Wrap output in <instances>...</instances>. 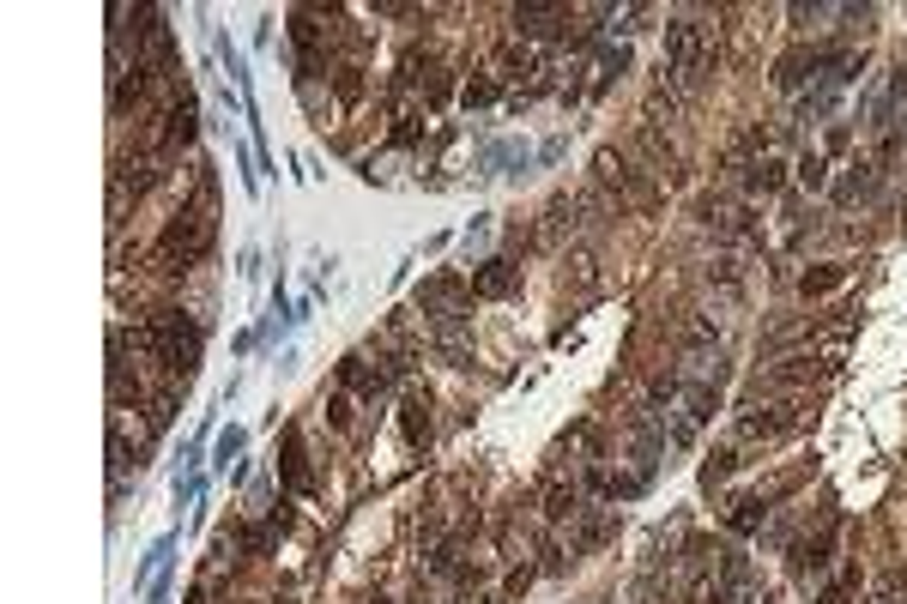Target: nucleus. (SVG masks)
Here are the masks:
<instances>
[{
  "label": "nucleus",
  "mask_w": 907,
  "mask_h": 604,
  "mask_svg": "<svg viewBox=\"0 0 907 604\" xmlns=\"http://www.w3.org/2000/svg\"><path fill=\"white\" fill-rule=\"evenodd\" d=\"M139 345H146L158 363H164L176 381H194L200 375V357H206V327L194 315H182V308H158V315L139 327Z\"/></svg>",
  "instance_id": "1"
},
{
  "label": "nucleus",
  "mask_w": 907,
  "mask_h": 604,
  "mask_svg": "<svg viewBox=\"0 0 907 604\" xmlns=\"http://www.w3.org/2000/svg\"><path fill=\"white\" fill-rule=\"evenodd\" d=\"M212 212H200V206H188V212H176V218L164 224V236H158V260H164V272H188L200 267L206 254H212Z\"/></svg>",
  "instance_id": "2"
},
{
  "label": "nucleus",
  "mask_w": 907,
  "mask_h": 604,
  "mask_svg": "<svg viewBox=\"0 0 907 604\" xmlns=\"http://www.w3.org/2000/svg\"><path fill=\"white\" fill-rule=\"evenodd\" d=\"M666 73L684 85H696L708 73V31L696 18H672L666 25Z\"/></svg>",
  "instance_id": "3"
},
{
  "label": "nucleus",
  "mask_w": 907,
  "mask_h": 604,
  "mask_svg": "<svg viewBox=\"0 0 907 604\" xmlns=\"http://www.w3.org/2000/svg\"><path fill=\"white\" fill-rule=\"evenodd\" d=\"M393 375H400V363H370V357H345V363H339V387L363 393L370 405L393 387Z\"/></svg>",
  "instance_id": "4"
},
{
  "label": "nucleus",
  "mask_w": 907,
  "mask_h": 604,
  "mask_svg": "<svg viewBox=\"0 0 907 604\" xmlns=\"http://www.w3.org/2000/svg\"><path fill=\"white\" fill-rule=\"evenodd\" d=\"M279 478H285L297 496H315V471H309V459H302V429L297 423H285V448H279Z\"/></svg>",
  "instance_id": "5"
},
{
  "label": "nucleus",
  "mask_w": 907,
  "mask_h": 604,
  "mask_svg": "<svg viewBox=\"0 0 907 604\" xmlns=\"http://www.w3.org/2000/svg\"><path fill=\"white\" fill-rule=\"evenodd\" d=\"M194 134H200V97H194V85H182V91H176V103H169L164 146H188Z\"/></svg>",
  "instance_id": "6"
},
{
  "label": "nucleus",
  "mask_w": 907,
  "mask_h": 604,
  "mask_svg": "<svg viewBox=\"0 0 907 604\" xmlns=\"http://www.w3.org/2000/svg\"><path fill=\"white\" fill-rule=\"evenodd\" d=\"M515 285H521V267H508V260H484V267L472 272V297H515Z\"/></svg>",
  "instance_id": "7"
},
{
  "label": "nucleus",
  "mask_w": 907,
  "mask_h": 604,
  "mask_svg": "<svg viewBox=\"0 0 907 604\" xmlns=\"http://www.w3.org/2000/svg\"><path fill=\"white\" fill-rule=\"evenodd\" d=\"M787 429H799L792 411H744V418H739V436L744 441H774V436H787Z\"/></svg>",
  "instance_id": "8"
},
{
  "label": "nucleus",
  "mask_w": 907,
  "mask_h": 604,
  "mask_svg": "<svg viewBox=\"0 0 907 604\" xmlns=\"http://www.w3.org/2000/svg\"><path fill=\"white\" fill-rule=\"evenodd\" d=\"M902 97H907V67H890L883 91L871 97V127H895V109H902Z\"/></svg>",
  "instance_id": "9"
},
{
  "label": "nucleus",
  "mask_w": 907,
  "mask_h": 604,
  "mask_svg": "<svg viewBox=\"0 0 907 604\" xmlns=\"http://www.w3.org/2000/svg\"><path fill=\"white\" fill-rule=\"evenodd\" d=\"M176 538H182V532H164V538H158V544H151L146 556H139V569H134V592H151V580H158V574L169 569V556H176Z\"/></svg>",
  "instance_id": "10"
},
{
  "label": "nucleus",
  "mask_w": 907,
  "mask_h": 604,
  "mask_svg": "<svg viewBox=\"0 0 907 604\" xmlns=\"http://www.w3.org/2000/svg\"><path fill=\"white\" fill-rule=\"evenodd\" d=\"M835 532H841V520H829L823 532L810 538V544H799V550H792V569H799V574H817L829 556H835Z\"/></svg>",
  "instance_id": "11"
},
{
  "label": "nucleus",
  "mask_w": 907,
  "mask_h": 604,
  "mask_svg": "<svg viewBox=\"0 0 907 604\" xmlns=\"http://www.w3.org/2000/svg\"><path fill=\"white\" fill-rule=\"evenodd\" d=\"M508 18H515V31L521 36H551L556 18H569V13H563V6H515Z\"/></svg>",
  "instance_id": "12"
},
{
  "label": "nucleus",
  "mask_w": 907,
  "mask_h": 604,
  "mask_svg": "<svg viewBox=\"0 0 907 604\" xmlns=\"http://www.w3.org/2000/svg\"><path fill=\"white\" fill-rule=\"evenodd\" d=\"M744 187H750V194H780V187H787V164H780V157H756V164L744 169Z\"/></svg>",
  "instance_id": "13"
},
{
  "label": "nucleus",
  "mask_w": 907,
  "mask_h": 604,
  "mask_svg": "<svg viewBox=\"0 0 907 604\" xmlns=\"http://www.w3.org/2000/svg\"><path fill=\"white\" fill-rule=\"evenodd\" d=\"M405 441H412V448H430V399H423V393L405 399Z\"/></svg>",
  "instance_id": "14"
},
{
  "label": "nucleus",
  "mask_w": 907,
  "mask_h": 604,
  "mask_svg": "<svg viewBox=\"0 0 907 604\" xmlns=\"http://www.w3.org/2000/svg\"><path fill=\"white\" fill-rule=\"evenodd\" d=\"M762 520H769V502H762V496H739V502H732V532H756Z\"/></svg>",
  "instance_id": "15"
},
{
  "label": "nucleus",
  "mask_w": 907,
  "mask_h": 604,
  "mask_svg": "<svg viewBox=\"0 0 907 604\" xmlns=\"http://www.w3.org/2000/svg\"><path fill=\"white\" fill-rule=\"evenodd\" d=\"M242 448H249V429H236V423H230V429L219 436V448H212V453H219L212 466H219V471H230V459H242Z\"/></svg>",
  "instance_id": "16"
},
{
  "label": "nucleus",
  "mask_w": 907,
  "mask_h": 604,
  "mask_svg": "<svg viewBox=\"0 0 907 604\" xmlns=\"http://www.w3.org/2000/svg\"><path fill=\"white\" fill-rule=\"evenodd\" d=\"M841 278H847V267H817V272L799 278V290H805V297H823V290H835Z\"/></svg>",
  "instance_id": "17"
},
{
  "label": "nucleus",
  "mask_w": 907,
  "mask_h": 604,
  "mask_svg": "<svg viewBox=\"0 0 907 604\" xmlns=\"http://www.w3.org/2000/svg\"><path fill=\"white\" fill-rule=\"evenodd\" d=\"M799 182H805L810 194H817V187H829V164H823V151H805V157H799Z\"/></svg>",
  "instance_id": "18"
},
{
  "label": "nucleus",
  "mask_w": 907,
  "mask_h": 604,
  "mask_svg": "<svg viewBox=\"0 0 907 604\" xmlns=\"http://www.w3.org/2000/svg\"><path fill=\"white\" fill-rule=\"evenodd\" d=\"M460 103H466V109H490V103H496V79H472L466 91H460Z\"/></svg>",
  "instance_id": "19"
},
{
  "label": "nucleus",
  "mask_w": 907,
  "mask_h": 604,
  "mask_svg": "<svg viewBox=\"0 0 907 604\" xmlns=\"http://www.w3.org/2000/svg\"><path fill=\"white\" fill-rule=\"evenodd\" d=\"M732 466H739V453H714V459L702 466V484H708V489L726 484V478H732Z\"/></svg>",
  "instance_id": "20"
},
{
  "label": "nucleus",
  "mask_w": 907,
  "mask_h": 604,
  "mask_svg": "<svg viewBox=\"0 0 907 604\" xmlns=\"http://www.w3.org/2000/svg\"><path fill=\"white\" fill-rule=\"evenodd\" d=\"M575 502H581L575 489H551V496H545V514H551V520H569V514H575Z\"/></svg>",
  "instance_id": "21"
},
{
  "label": "nucleus",
  "mask_w": 907,
  "mask_h": 604,
  "mask_svg": "<svg viewBox=\"0 0 907 604\" xmlns=\"http://www.w3.org/2000/svg\"><path fill=\"white\" fill-rule=\"evenodd\" d=\"M599 67H605V79H623V73H629V49H599Z\"/></svg>",
  "instance_id": "22"
},
{
  "label": "nucleus",
  "mask_w": 907,
  "mask_h": 604,
  "mask_svg": "<svg viewBox=\"0 0 907 604\" xmlns=\"http://www.w3.org/2000/svg\"><path fill=\"white\" fill-rule=\"evenodd\" d=\"M333 91H339V103H357V97H363V79H357V67H339Z\"/></svg>",
  "instance_id": "23"
},
{
  "label": "nucleus",
  "mask_w": 907,
  "mask_h": 604,
  "mask_svg": "<svg viewBox=\"0 0 907 604\" xmlns=\"http://www.w3.org/2000/svg\"><path fill=\"white\" fill-rule=\"evenodd\" d=\"M853 580H859V574H841V580H835V587H829V592H823V599H817V604H847V592H853Z\"/></svg>",
  "instance_id": "24"
},
{
  "label": "nucleus",
  "mask_w": 907,
  "mask_h": 604,
  "mask_svg": "<svg viewBox=\"0 0 907 604\" xmlns=\"http://www.w3.org/2000/svg\"><path fill=\"white\" fill-rule=\"evenodd\" d=\"M260 272V248H242L236 254V278H254Z\"/></svg>",
  "instance_id": "25"
},
{
  "label": "nucleus",
  "mask_w": 907,
  "mask_h": 604,
  "mask_svg": "<svg viewBox=\"0 0 907 604\" xmlns=\"http://www.w3.org/2000/svg\"><path fill=\"white\" fill-rule=\"evenodd\" d=\"M327 418H333V423H352V399H345V387L327 399Z\"/></svg>",
  "instance_id": "26"
},
{
  "label": "nucleus",
  "mask_w": 907,
  "mask_h": 604,
  "mask_svg": "<svg viewBox=\"0 0 907 604\" xmlns=\"http://www.w3.org/2000/svg\"><path fill=\"white\" fill-rule=\"evenodd\" d=\"M853 146V127H847V121H835V127H829V151H847Z\"/></svg>",
  "instance_id": "27"
},
{
  "label": "nucleus",
  "mask_w": 907,
  "mask_h": 604,
  "mask_svg": "<svg viewBox=\"0 0 907 604\" xmlns=\"http://www.w3.org/2000/svg\"><path fill=\"white\" fill-rule=\"evenodd\" d=\"M756 604H780V599H769V592H762V599H756Z\"/></svg>",
  "instance_id": "28"
},
{
  "label": "nucleus",
  "mask_w": 907,
  "mask_h": 604,
  "mask_svg": "<svg viewBox=\"0 0 907 604\" xmlns=\"http://www.w3.org/2000/svg\"><path fill=\"white\" fill-rule=\"evenodd\" d=\"M375 604H393V599H375Z\"/></svg>",
  "instance_id": "29"
},
{
  "label": "nucleus",
  "mask_w": 907,
  "mask_h": 604,
  "mask_svg": "<svg viewBox=\"0 0 907 604\" xmlns=\"http://www.w3.org/2000/svg\"><path fill=\"white\" fill-rule=\"evenodd\" d=\"M593 604H611V599H593Z\"/></svg>",
  "instance_id": "30"
}]
</instances>
